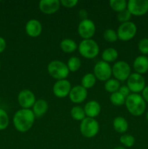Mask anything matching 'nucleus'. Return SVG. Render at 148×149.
Segmentation results:
<instances>
[{"instance_id":"obj_25","label":"nucleus","mask_w":148,"mask_h":149,"mask_svg":"<svg viewBox=\"0 0 148 149\" xmlns=\"http://www.w3.org/2000/svg\"><path fill=\"white\" fill-rule=\"evenodd\" d=\"M71 116L74 120L75 121H82L85 119L86 116L84 109L79 106H75L71 109Z\"/></svg>"},{"instance_id":"obj_22","label":"nucleus","mask_w":148,"mask_h":149,"mask_svg":"<svg viewBox=\"0 0 148 149\" xmlns=\"http://www.w3.org/2000/svg\"><path fill=\"white\" fill-rule=\"evenodd\" d=\"M118 57V52L117 51V49L113 47L107 48L102 53V61L108 63L115 61Z\"/></svg>"},{"instance_id":"obj_24","label":"nucleus","mask_w":148,"mask_h":149,"mask_svg":"<svg viewBox=\"0 0 148 149\" xmlns=\"http://www.w3.org/2000/svg\"><path fill=\"white\" fill-rule=\"evenodd\" d=\"M120 87V82L115 79H110L104 83V89L107 93H114L119 90Z\"/></svg>"},{"instance_id":"obj_33","label":"nucleus","mask_w":148,"mask_h":149,"mask_svg":"<svg viewBox=\"0 0 148 149\" xmlns=\"http://www.w3.org/2000/svg\"><path fill=\"white\" fill-rule=\"evenodd\" d=\"M131 17V14L130 13V12L126 9L123 11L120 12V13H118L117 15V19L120 23H126V22H129L130 20Z\"/></svg>"},{"instance_id":"obj_32","label":"nucleus","mask_w":148,"mask_h":149,"mask_svg":"<svg viewBox=\"0 0 148 149\" xmlns=\"http://www.w3.org/2000/svg\"><path fill=\"white\" fill-rule=\"evenodd\" d=\"M138 49L142 55H148V38H143L139 40Z\"/></svg>"},{"instance_id":"obj_40","label":"nucleus","mask_w":148,"mask_h":149,"mask_svg":"<svg viewBox=\"0 0 148 149\" xmlns=\"http://www.w3.org/2000/svg\"><path fill=\"white\" fill-rule=\"evenodd\" d=\"M146 119H147V120L148 121V111H147V115H146Z\"/></svg>"},{"instance_id":"obj_36","label":"nucleus","mask_w":148,"mask_h":149,"mask_svg":"<svg viewBox=\"0 0 148 149\" xmlns=\"http://www.w3.org/2000/svg\"><path fill=\"white\" fill-rule=\"evenodd\" d=\"M7 47V42L3 37L0 36V54L4 51Z\"/></svg>"},{"instance_id":"obj_42","label":"nucleus","mask_w":148,"mask_h":149,"mask_svg":"<svg viewBox=\"0 0 148 149\" xmlns=\"http://www.w3.org/2000/svg\"><path fill=\"white\" fill-rule=\"evenodd\" d=\"M147 59H148V55H147Z\"/></svg>"},{"instance_id":"obj_31","label":"nucleus","mask_w":148,"mask_h":149,"mask_svg":"<svg viewBox=\"0 0 148 149\" xmlns=\"http://www.w3.org/2000/svg\"><path fill=\"white\" fill-rule=\"evenodd\" d=\"M10 123L9 116L6 111L0 109V130H4L7 129Z\"/></svg>"},{"instance_id":"obj_41","label":"nucleus","mask_w":148,"mask_h":149,"mask_svg":"<svg viewBox=\"0 0 148 149\" xmlns=\"http://www.w3.org/2000/svg\"><path fill=\"white\" fill-rule=\"evenodd\" d=\"M0 69H1V61H0Z\"/></svg>"},{"instance_id":"obj_2","label":"nucleus","mask_w":148,"mask_h":149,"mask_svg":"<svg viewBox=\"0 0 148 149\" xmlns=\"http://www.w3.org/2000/svg\"><path fill=\"white\" fill-rule=\"evenodd\" d=\"M128 111L134 116L142 115L146 109V103L142 96L136 93H131L126 99L125 103Z\"/></svg>"},{"instance_id":"obj_21","label":"nucleus","mask_w":148,"mask_h":149,"mask_svg":"<svg viewBox=\"0 0 148 149\" xmlns=\"http://www.w3.org/2000/svg\"><path fill=\"white\" fill-rule=\"evenodd\" d=\"M61 49L65 53H71L78 49V45L72 39H64L59 44Z\"/></svg>"},{"instance_id":"obj_5","label":"nucleus","mask_w":148,"mask_h":149,"mask_svg":"<svg viewBox=\"0 0 148 149\" xmlns=\"http://www.w3.org/2000/svg\"><path fill=\"white\" fill-rule=\"evenodd\" d=\"M100 130V125L95 119L86 117L80 124V132L81 135L86 138L95 137Z\"/></svg>"},{"instance_id":"obj_8","label":"nucleus","mask_w":148,"mask_h":149,"mask_svg":"<svg viewBox=\"0 0 148 149\" xmlns=\"http://www.w3.org/2000/svg\"><path fill=\"white\" fill-rule=\"evenodd\" d=\"M94 74L97 79L106 81L110 79L112 76V68L110 64L102 60L96 63L94 66Z\"/></svg>"},{"instance_id":"obj_3","label":"nucleus","mask_w":148,"mask_h":149,"mask_svg":"<svg viewBox=\"0 0 148 149\" xmlns=\"http://www.w3.org/2000/svg\"><path fill=\"white\" fill-rule=\"evenodd\" d=\"M80 55L86 59H93L100 52L99 45L94 39H83L78 46Z\"/></svg>"},{"instance_id":"obj_20","label":"nucleus","mask_w":148,"mask_h":149,"mask_svg":"<svg viewBox=\"0 0 148 149\" xmlns=\"http://www.w3.org/2000/svg\"><path fill=\"white\" fill-rule=\"evenodd\" d=\"M113 126L115 130L120 134L125 133L128 130L129 124L127 120L123 116H117L113 119Z\"/></svg>"},{"instance_id":"obj_37","label":"nucleus","mask_w":148,"mask_h":149,"mask_svg":"<svg viewBox=\"0 0 148 149\" xmlns=\"http://www.w3.org/2000/svg\"><path fill=\"white\" fill-rule=\"evenodd\" d=\"M142 96L144 100H145V102L148 103V86H146L143 90V91L142 92Z\"/></svg>"},{"instance_id":"obj_10","label":"nucleus","mask_w":148,"mask_h":149,"mask_svg":"<svg viewBox=\"0 0 148 149\" xmlns=\"http://www.w3.org/2000/svg\"><path fill=\"white\" fill-rule=\"evenodd\" d=\"M96 32V26L90 19L82 20L78 26V35L83 39H90L94 36Z\"/></svg>"},{"instance_id":"obj_17","label":"nucleus","mask_w":148,"mask_h":149,"mask_svg":"<svg viewBox=\"0 0 148 149\" xmlns=\"http://www.w3.org/2000/svg\"><path fill=\"white\" fill-rule=\"evenodd\" d=\"M84 109L86 117L95 119L101 112V106L96 100H90L86 103Z\"/></svg>"},{"instance_id":"obj_11","label":"nucleus","mask_w":148,"mask_h":149,"mask_svg":"<svg viewBox=\"0 0 148 149\" xmlns=\"http://www.w3.org/2000/svg\"><path fill=\"white\" fill-rule=\"evenodd\" d=\"M127 10L131 15L142 16L148 12V0H129Z\"/></svg>"},{"instance_id":"obj_15","label":"nucleus","mask_w":148,"mask_h":149,"mask_svg":"<svg viewBox=\"0 0 148 149\" xmlns=\"http://www.w3.org/2000/svg\"><path fill=\"white\" fill-rule=\"evenodd\" d=\"M88 92L86 89L81 85H76L71 88L69 94V98L73 103H81L86 99Z\"/></svg>"},{"instance_id":"obj_4","label":"nucleus","mask_w":148,"mask_h":149,"mask_svg":"<svg viewBox=\"0 0 148 149\" xmlns=\"http://www.w3.org/2000/svg\"><path fill=\"white\" fill-rule=\"evenodd\" d=\"M47 71L49 75L52 78L57 80L66 79L69 75L70 71L68 69L67 64L62 61L55 60L48 64Z\"/></svg>"},{"instance_id":"obj_28","label":"nucleus","mask_w":148,"mask_h":149,"mask_svg":"<svg viewBox=\"0 0 148 149\" xmlns=\"http://www.w3.org/2000/svg\"><path fill=\"white\" fill-rule=\"evenodd\" d=\"M81 65V61L78 57L72 56L69 58L67 63V66L71 72H75L78 71Z\"/></svg>"},{"instance_id":"obj_23","label":"nucleus","mask_w":148,"mask_h":149,"mask_svg":"<svg viewBox=\"0 0 148 149\" xmlns=\"http://www.w3.org/2000/svg\"><path fill=\"white\" fill-rule=\"evenodd\" d=\"M97 78L92 73L86 74L81 79V86L85 89H91L95 85Z\"/></svg>"},{"instance_id":"obj_1","label":"nucleus","mask_w":148,"mask_h":149,"mask_svg":"<svg viewBox=\"0 0 148 149\" xmlns=\"http://www.w3.org/2000/svg\"><path fill=\"white\" fill-rule=\"evenodd\" d=\"M35 116L30 109H21L13 116L15 128L20 132H26L31 129L34 124Z\"/></svg>"},{"instance_id":"obj_6","label":"nucleus","mask_w":148,"mask_h":149,"mask_svg":"<svg viewBox=\"0 0 148 149\" xmlns=\"http://www.w3.org/2000/svg\"><path fill=\"white\" fill-rule=\"evenodd\" d=\"M137 31L136 24L131 21L121 23L118 28V38L123 42H128L133 39Z\"/></svg>"},{"instance_id":"obj_30","label":"nucleus","mask_w":148,"mask_h":149,"mask_svg":"<svg viewBox=\"0 0 148 149\" xmlns=\"http://www.w3.org/2000/svg\"><path fill=\"white\" fill-rule=\"evenodd\" d=\"M103 38L106 42L110 43L115 42L118 39L117 32L112 29H107L103 32Z\"/></svg>"},{"instance_id":"obj_29","label":"nucleus","mask_w":148,"mask_h":149,"mask_svg":"<svg viewBox=\"0 0 148 149\" xmlns=\"http://www.w3.org/2000/svg\"><path fill=\"white\" fill-rule=\"evenodd\" d=\"M120 143L125 148H131L135 143V138L133 135L129 134H123L120 137Z\"/></svg>"},{"instance_id":"obj_27","label":"nucleus","mask_w":148,"mask_h":149,"mask_svg":"<svg viewBox=\"0 0 148 149\" xmlns=\"http://www.w3.org/2000/svg\"><path fill=\"white\" fill-rule=\"evenodd\" d=\"M110 6L112 10L118 13L127 9V1L126 0H111Z\"/></svg>"},{"instance_id":"obj_34","label":"nucleus","mask_w":148,"mask_h":149,"mask_svg":"<svg viewBox=\"0 0 148 149\" xmlns=\"http://www.w3.org/2000/svg\"><path fill=\"white\" fill-rule=\"evenodd\" d=\"M60 4L65 8H73L78 4V0H60Z\"/></svg>"},{"instance_id":"obj_35","label":"nucleus","mask_w":148,"mask_h":149,"mask_svg":"<svg viewBox=\"0 0 148 149\" xmlns=\"http://www.w3.org/2000/svg\"><path fill=\"white\" fill-rule=\"evenodd\" d=\"M118 92H120L123 96H125L126 97H127L129 95L131 94V91L129 89V87H127V85H122L120 86V87L119 88Z\"/></svg>"},{"instance_id":"obj_39","label":"nucleus","mask_w":148,"mask_h":149,"mask_svg":"<svg viewBox=\"0 0 148 149\" xmlns=\"http://www.w3.org/2000/svg\"><path fill=\"white\" fill-rule=\"evenodd\" d=\"M113 149H126V148L123 146H116Z\"/></svg>"},{"instance_id":"obj_12","label":"nucleus","mask_w":148,"mask_h":149,"mask_svg":"<svg viewBox=\"0 0 148 149\" xmlns=\"http://www.w3.org/2000/svg\"><path fill=\"white\" fill-rule=\"evenodd\" d=\"M36 100L34 93L27 89L21 90L17 96V101L22 109H30L33 107Z\"/></svg>"},{"instance_id":"obj_7","label":"nucleus","mask_w":148,"mask_h":149,"mask_svg":"<svg viewBox=\"0 0 148 149\" xmlns=\"http://www.w3.org/2000/svg\"><path fill=\"white\" fill-rule=\"evenodd\" d=\"M112 74L119 81H124L131 75V67L127 62L120 61L116 62L112 68Z\"/></svg>"},{"instance_id":"obj_26","label":"nucleus","mask_w":148,"mask_h":149,"mask_svg":"<svg viewBox=\"0 0 148 149\" xmlns=\"http://www.w3.org/2000/svg\"><path fill=\"white\" fill-rule=\"evenodd\" d=\"M126 97L123 96L120 92L112 93L110 96V100L112 104L115 106H121L125 105Z\"/></svg>"},{"instance_id":"obj_13","label":"nucleus","mask_w":148,"mask_h":149,"mask_svg":"<svg viewBox=\"0 0 148 149\" xmlns=\"http://www.w3.org/2000/svg\"><path fill=\"white\" fill-rule=\"evenodd\" d=\"M71 88H72L71 84L68 80H57L53 85L52 91L57 97L64 98L69 95Z\"/></svg>"},{"instance_id":"obj_38","label":"nucleus","mask_w":148,"mask_h":149,"mask_svg":"<svg viewBox=\"0 0 148 149\" xmlns=\"http://www.w3.org/2000/svg\"><path fill=\"white\" fill-rule=\"evenodd\" d=\"M79 15L80 17L82 18V20H85V19H87V16H88V14H87L86 10H81L79 11Z\"/></svg>"},{"instance_id":"obj_19","label":"nucleus","mask_w":148,"mask_h":149,"mask_svg":"<svg viewBox=\"0 0 148 149\" xmlns=\"http://www.w3.org/2000/svg\"><path fill=\"white\" fill-rule=\"evenodd\" d=\"M49 109V104L44 99L36 100L34 105L32 107V111L36 118H41L47 112Z\"/></svg>"},{"instance_id":"obj_16","label":"nucleus","mask_w":148,"mask_h":149,"mask_svg":"<svg viewBox=\"0 0 148 149\" xmlns=\"http://www.w3.org/2000/svg\"><path fill=\"white\" fill-rule=\"evenodd\" d=\"M25 30L28 36L32 38H36L41 33L42 25L39 20L31 19L26 23Z\"/></svg>"},{"instance_id":"obj_9","label":"nucleus","mask_w":148,"mask_h":149,"mask_svg":"<svg viewBox=\"0 0 148 149\" xmlns=\"http://www.w3.org/2000/svg\"><path fill=\"white\" fill-rule=\"evenodd\" d=\"M127 87L131 93L139 94L143 91L145 86V78L141 74L137 73H132L127 79Z\"/></svg>"},{"instance_id":"obj_18","label":"nucleus","mask_w":148,"mask_h":149,"mask_svg":"<svg viewBox=\"0 0 148 149\" xmlns=\"http://www.w3.org/2000/svg\"><path fill=\"white\" fill-rule=\"evenodd\" d=\"M133 68L136 73L139 74H145L148 71V59L145 55H139L133 61Z\"/></svg>"},{"instance_id":"obj_14","label":"nucleus","mask_w":148,"mask_h":149,"mask_svg":"<svg viewBox=\"0 0 148 149\" xmlns=\"http://www.w3.org/2000/svg\"><path fill=\"white\" fill-rule=\"evenodd\" d=\"M60 5L59 0H41L39 3V8L44 14L52 15L59 10Z\"/></svg>"}]
</instances>
